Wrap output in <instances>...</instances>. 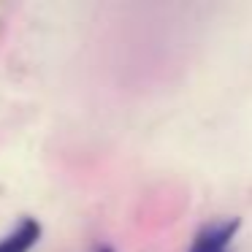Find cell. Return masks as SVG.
Masks as SVG:
<instances>
[{
	"mask_svg": "<svg viewBox=\"0 0 252 252\" xmlns=\"http://www.w3.org/2000/svg\"><path fill=\"white\" fill-rule=\"evenodd\" d=\"M239 228H241L239 217L212 220V222L198 228L187 252H233V241H236Z\"/></svg>",
	"mask_w": 252,
	"mask_h": 252,
	"instance_id": "obj_1",
	"label": "cell"
},
{
	"mask_svg": "<svg viewBox=\"0 0 252 252\" xmlns=\"http://www.w3.org/2000/svg\"><path fill=\"white\" fill-rule=\"evenodd\" d=\"M41 239V222L35 217H22L3 239H0V252H30Z\"/></svg>",
	"mask_w": 252,
	"mask_h": 252,
	"instance_id": "obj_2",
	"label": "cell"
},
{
	"mask_svg": "<svg viewBox=\"0 0 252 252\" xmlns=\"http://www.w3.org/2000/svg\"><path fill=\"white\" fill-rule=\"evenodd\" d=\"M98 252H114V250H111V247H100Z\"/></svg>",
	"mask_w": 252,
	"mask_h": 252,
	"instance_id": "obj_3",
	"label": "cell"
}]
</instances>
